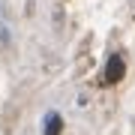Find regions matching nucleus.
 <instances>
[{
  "instance_id": "f257e3e1",
  "label": "nucleus",
  "mask_w": 135,
  "mask_h": 135,
  "mask_svg": "<svg viewBox=\"0 0 135 135\" xmlns=\"http://www.w3.org/2000/svg\"><path fill=\"white\" fill-rule=\"evenodd\" d=\"M123 75H126V63H123V57L111 54L108 63H105V72H102V81H105V84H117Z\"/></svg>"
},
{
  "instance_id": "f03ea898",
  "label": "nucleus",
  "mask_w": 135,
  "mask_h": 135,
  "mask_svg": "<svg viewBox=\"0 0 135 135\" xmlns=\"http://www.w3.org/2000/svg\"><path fill=\"white\" fill-rule=\"evenodd\" d=\"M63 132V117L60 114H48L45 117V135H60Z\"/></svg>"
}]
</instances>
